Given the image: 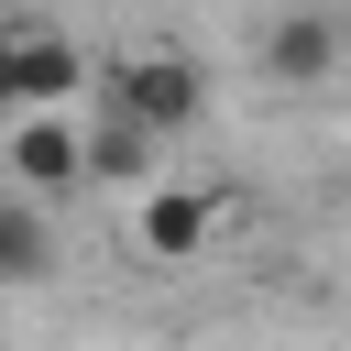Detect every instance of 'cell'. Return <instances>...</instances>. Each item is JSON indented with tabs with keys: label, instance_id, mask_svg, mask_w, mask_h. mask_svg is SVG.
Masks as SVG:
<instances>
[{
	"label": "cell",
	"instance_id": "6da1fadb",
	"mask_svg": "<svg viewBox=\"0 0 351 351\" xmlns=\"http://www.w3.org/2000/svg\"><path fill=\"white\" fill-rule=\"evenodd\" d=\"M88 99H99V110H121V121H143L154 143H176V132H197V121H208V66H197V55H176V44H143V55H110V66L88 77Z\"/></svg>",
	"mask_w": 351,
	"mask_h": 351
},
{
	"label": "cell",
	"instance_id": "7a4b0ae2",
	"mask_svg": "<svg viewBox=\"0 0 351 351\" xmlns=\"http://www.w3.org/2000/svg\"><path fill=\"white\" fill-rule=\"evenodd\" d=\"M340 55H351V33H340V11H318V0H296V11H274V22L252 33L263 88H329Z\"/></svg>",
	"mask_w": 351,
	"mask_h": 351
},
{
	"label": "cell",
	"instance_id": "3957f363",
	"mask_svg": "<svg viewBox=\"0 0 351 351\" xmlns=\"http://www.w3.org/2000/svg\"><path fill=\"white\" fill-rule=\"evenodd\" d=\"M88 99V55L55 22H11V110H66Z\"/></svg>",
	"mask_w": 351,
	"mask_h": 351
},
{
	"label": "cell",
	"instance_id": "277c9868",
	"mask_svg": "<svg viewBox=\"0 0 351 351\" xmlns=\"http://www.w3.org/2000/svg\"><path fill=\"white\" fill-rule=\"evenodd\" d=\"M0 176H11L22 197H44V208H55V197H77V186H88V176H77V121H66V110H22V132H11Z\"/></svg>",
	"mask_w": 351,
	"mask_h": 351
},
{
	"label": "cell",
	"instance_id": "5b68a950",
	"mask_svg": "<svg viewBox=\"0 0 351 351\" xmlns=\"http://www.w3.org/2000/svg\"><path fill=\"white\" fill-rule=\"evenodd\" d=\"M77 176H88V186H132V197H143V186L165 176V143H154L143 121H121V110H99V99H88V121H77Z\"/></svg>",
	"mask_w": 351,
	"mask_h": 351
},
{
	"label": "cell",
	"instance_id": "8992f818",
	"mask_svg": "<svg viewBox=\"0 0 351 351\" xmlns=\"http://www.w3.org/2000/svg\"><path fill=\"white\" fill-rule=\"evenodd\" d=\"M208 230H219V219H208V197H197V186H176V176H154V186H143V252H154V263H197V252H208Z\"/></svg>",
	"mask_w": 351,
	"mask_h": 351
},
{
	"label": "cell",
	"instance_id": "52a82bcc",
	"mask_svg": "<svg viewBox=\"0 0 351 351\" xmlns=\"http://www.w3.org/2000/svg\"><path fill=\"white\" fill-rule=\"evenodd\" d=\"M55 274V208L0 186V285H44Z\"/></svg>",
	"mask_w": 351,
	"mask_h": 351
},
{
	"label": "cell",
	"instance_id": "ba28073f",
	"mask_svg": "<svg viewBox=\"0 0 351 351\" xmlns=\"http://www.w3.org/2000/svg\"><path fill=\"white\" fill-rule=\"evenodd\" d=\"M0 110H11V22H0Z\"/></svg>",
	"mask_w": 351,
	"mask_h": 351
}]
</instances>
